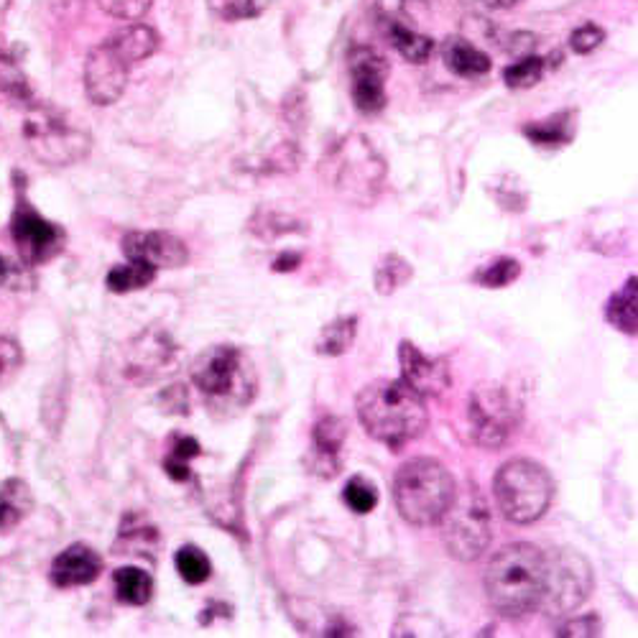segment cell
<instances>
[{
  "label": "cell",
  "mask_w": 638,
  "mask_h": 638,
  "mask_svg": "<svg viewBox=\"0 0 638 638\" xmlns=\"http://www.w3.org/2000/svg\"><path fill=\"white\" fill-rule=\"evenodd\" d=\"M547 557L534 544H508L490 559L485 593L490 605L506 618H521L539 608L544 595Z\"/></svg>",
  "instance_id": "obj_1"
},
{
  "label": "cell",
  "mask_w": 638,
  "mask_h": 638,
  "mask_svg": "<svg viewBox=\"0 0 638 638\" xmlns=\"http://www.w3.org/2000/svg\"><path fill=\"white\" fill-rule=\"evenodd\" d=\"M363 429L388 447H404L427 429V406L404 381L368 383L355 399Z\"/></svg>",
  "instance_id": "obj_2"
},
{
  "label": "cell",
  "mask_w": 638,
  "mask_h": 638,
  "mask_svg": "<svg viewBox=\"0 0 638 638\" xmlns=\"http://www.w3.org/2000/svg\"><path fill=\"white\" fill-rule=\"evenodd\" d=\"M319 177L332 194L355 207H371L386 179V161L365 136H345L330 146L319 164Z\"/></svg>",
  "instance_id": "obj_3"
},
{
  "label": "cell",
  "mask_w": 638,
  "mask_h": 638,
  "mask_svg": "<svg viewBox=\"0 0 638 638\" xmlns=\"http://www.w3.org/2000/svg\"><path fill=\"white\" fill-rule=\"evenodd\" d=\"M18 138L31 159L46 166H69L90 154L92 138L52 105L23 100Z\"/></svg>",
  "instance_id": "obj_4"
},
{
  "label": "cell",
  "mask_w": 638,
  "mask_h": 638,
  "mask_svg": "<svg viewBox=\"0 0 638 638\" xmlns=\"http://www.w3.org/2000/svg\"><path fill=\"white\" fill-rule=\"evenodd\" d=\"M457 493L455 478L437 460H411L394 478V501L399 513L414 526H434L445 516Z\"/></svg>",
  "instance_id": "obj_5"
},
{
  "label": "cell",
  "mask_w": 638,
  "mask_h": 638,
  "mask_svg": "<svg viewBox=\"0 0 638 638\" xmlns=\"http://www.w3.org/2000/svg\"><path fill=\"white\" fill-rule=\"evenodd\" d=\"M493 493L511 524H534L547 513L554 498V480L539 462L511 460L496 473Z\"/></svg>",
  "instance_id": "obj_6"
},
{
  "label": "cell",
  "mask_w": 638,
  "mask_h": 638,
  "mask_svg": "<svg viewBox=\"0 0 638 638\" xmlns=\"http://www.w3.org/2000/svg\"><path fill=\"white\" fill-rule=\"evenodd\" d=\"M524 406L511 388L501 383H480L468 399V434L483 450H501L519 432Z\"/></svg>",
  "instance_id": "obj_7"
},
{
  "label": "cell",
  "mask_w": 638,
  "mask_h": 638,
  "mask_svg": "<svg viewBox=\"0 0 638 638\" xmlns=\"http://www.w3.org/2000/svg\"><path fill=\"white\" fill-rule=\"evenodd\" d=\"M447 552L460 562H473L483 557L490 544V511L478 488H465L455 493L450 508L439 519Z\"/></svg>",
  "instance_id": "obj_8"
},
{
  "label": "cell",
  "mask_w": 638,
  "mask_h": 638,
  "mask_svg": "<svg viewBox=\"0 0 638 638\" xmlns=\"http://www.w3.org/2000/svg\"><path fill=\"white\" fill-rule=\"evenodd\" d=\"M192 381L210 399L228 404H248L253 396V373L245 365L240 350L230 345H215L202 350L192 363Z\"/></svg>",
  "instance_id": "obj_9"
},
{
  "label": "cell",
  "mask_w": 638,
  "mask_h": 638,
  "mask_svg": "<svg viewBox=\"0 0 638 638\" xmlns=\"http://www.w3.org/2000/svg\"><path fill=\"white\" fill-rule=\"evenodd\" d=\"M590 593H593V570L580 552L559 549L552 559H547L544 595L539 605H544L552 616L580 608Z\"/></svg>",
  "instance_id": "obj_10"
},
{
  "label": "cell",
  "mask_w": 638,
  "mask_h": 638,
  "mask_svg": "<svg viewBox=\"0 0 638 638\" xmlns=\"http://www.w3.org/2000/svg\"><path fill=\"white\" fill-rule=\"evenodd\" d=\"M11 235L18 248V256L29 266L52 261L64 248V230L44 220L26 200L16 205L11 220Z\"/></svg>",
  "instance_id": "obj_11"
},
{
  "label": "cell",
  "mask_w": 638,
  "mask_h": 638,
  "mask_svg": "<svg viewBox=\"0 0 638 638\" xmlns=\"http://www.w3.org/2000/svg\"><path fill=\"white\" fill-rule=\"evenodd\" d=\"M179 350L166 332H143L128 345L126 378L138 386L154 383L177 371Z\"/></svg>",
  "instance_id": "obj_12"
},
{
  "label": "cell",
  "mask_w": 638,
  "mask_h": 638,
  "mask_svg": "<svg viewBox=\"0 0 638 638\" xmlns=\"http://www.w3.org/2000/svg\"><path fill=\"white\" fill-rule=\"evenodd\" d=\"M386 80V59L371 46H355L350 52V82H353V103L360 113L376 115L386 108Z\"/></svg>",
  "instance_id": "obj_13"
},
{
  "label": "cell",
  "mask_w": 638,
  "mask_h": 638,
  "mask_svg": "<svg viewBox=\"0 0 638 638\" xmlns=\"http://www.w3.org/2000/svg\"><path fill=\"white\" fill-rule=\"evenodd\" d=\"M128 69L131 64L115 52L108 41L95 46L85 62V90L95 105L118 103L120 95L126 92Z\"/></svg>",
  "instance_id": "obj_14"
},
{
  "label": "cell",
  "mask_w": 638,
  "mask_h": 638,
  "mask_svg": "<svg viewBox=\"0 0 638 638\" xmlns=\"http://www.w3.org/2000/svg\"><path fill=\"white\" fill-rule=\"evenodd\" d=\"M123 253L128 261L146 263L151 268H179L189 261L187 245L177 235L164 230H133L123 238Z\"/></svg>",
  "instance_id": "obj_15"
},
{
  "label": "cell",
  "mask_w": 638,
  "mask_h": 638,
  "mask_svg": "<svg viewBox=\"0 0 638 638\" xmlns=\"http://www.w3.org/2000/svg\"><path fill=\"white\" fill-rule=\"evenodd\" d=\"M399 363L404 383L414 388L419 396H442L447 386H450V365H447V360L429 358L411 342H401Z\"/></svg>",
  "instance_id": "obj_16"
},
{
  "label": "cell",
  "mask_w": 638,
  "mask_h": 638,
  "mask_svg": "<svg viewBox=\"0 0 638 638\" xmlns=\"http://www.w3.org/2000/svg\"><path fill=\"white\" fill-rule=\"evenodd\" d=\"M345 424L337 416H322L312 429V455H309V465L312 473L319 478H335L342 468V445H345Z\"/></svg>",
  "instance_id": "obj_17"
},
{
  "label": "cell",
  "mask_w": 638,
  "mask_h": 638,
  "mask_svg": "<svg viewBox=\"0 0 638 638\" xmlns=\"http://www.w3.org/2000/svg\"><path fill=\"white\" fill-rule=\"evenodd\" d=\"M103 572V559L95 549L85 547V544H72L57 554L52 564V582L57 587H80L90 585Z\"/></svg>",
  "instance_id": "obj_18"
},
{
  "label": "cell",
  "mask_w": 638,
  "mask_h": 638,
  "mask_svg": "<svg viewBox=\"0 0 638 638\" xmlns=\"http://www.w3.org/2000/svg\"><path fill=\"white\" fill-rule=\"evenodd\" d=\"M442 59H445L447 69L457 77H483L490 72V57L478 49L475 44H470L468 39L462 36H450V39L442 44Z\"/></svg>",
  "instance_id": "obj_19"
},
{
  "label": "cell",
  "mask_w": 638,
  "mask_h": 638,
  "mask_svg": "<svg viewBox=\"0 0 638 638\" xmlns=\"http://www.w3.org/2000/svg\"><path fill=\"white\" fill-rule=\"evenodd\" d=\"M108 44L133 67V64L149 59L151 54L159 49V34H156L151 26L131 23V26H126V29H120L118 34L110 36Z\"/></svg>",
  "instance_id": "obj_20"
},
{
  "label": "cell",
  "mask_w": 638,
  "mask_h": 638,
  "mask_svg": "<svg viewBox=\"0 0 638 638\" xmlns=\"http://www.w3.org/2000/svg\"><path fill=\"white\" fill-rule=\"evenodd\" d=\"M31 490L23 480L11 478L0 488V531H8L31 511Z\"/></svg>",
  "instance_id": "obj_21"
},
{
  "label": "cell",
  "mask_w": 638,
  "mask_h": 638,
  "mask_svg": "<svg viewBox=\"0 0 638 638\" xmlns=\"http://www.w3.org/2000/svg\"><path fill=\"white\" fill-rule=\"evenodd\" d=\"M605 317L616 330L626 332V335H636L638 330V309H636V276L626 281L623 289H618L610 297L608 307H605Z\"/></svg>",
  "instance_id": "obj_22"
},
{
  "label": "cell",
  "mask_w": 638,
  "mask_h": 638,
  "mask_svg": "<svg viewBox=\"0 0 638 638\" xmlns=\"http://www.w3.org/2000/svg\"><path fill=\"white\" fill-rule=\"evenodd\" d=\"M388 39L396 52L411 64H424L434 49V41L399 21H388Z\"/></svg>",
  "instance_id": "obj_23"
},
{
  "label": "cell",
  "mask_w": 638,
  "mask_h": 638,
  "mask_svg": "<svg viewBox=\"0 0 638 638\" xmlns=\"http://www.w3.org/2000/svg\"><path fill=\"white\" fill-rule=\"evenodd\" d=\"M115 595L120 603L126 605H146L154 593V582H151L149 572H143L141 567H120L113 575Z\"/></svg>",
  "instance_id": "obj_24"
},
{
  "label": "cell",
  "mask_w": 638,
  "mask_h": 638,
  "mask_svg": "<svg viewBox=\"0 0 638 638\" xmlns=\"http://www.w3.org/2000/svg\"><path fill=\"white\" fill-rule=\"evenodd\" d=\"M355 332H358V317L335 319L327 327H322L317 342H314V350L325 358H337L353 345Z\"/></svg>",
  "instance_id": "obj_25"
},
{
  "label": "cell",
  "mask_w": 638,
  "mask_h": 638,
  "mask_svg": "<svg viewBox=\"0 0 638 638\" xmlns=\"http://www.w3.org/2000/svg\"><path fill=\"white\" fill-rule=\"evenodd\" d=\"M411 274H414V268H411V263L406 261L404 256H399V253H386V256L381 258V263L376 266L373 284H376L378 294L391 297L396 289H401V286L411 279Z\"/></svg>",
  "instance_id": "obj_26"
},
{
  "label": "cell",
  "mask_w": 638,
  "mask_h": 638,
  "mask_svg": "<svg viewBox=\"0 0 638 638\" xmlns=\"http://www.w3.org/2000/svg\"><path fill=\"white\" fill-rule=\"evenodd\" d=\"M154 276L156 268L146 266V263L128 261L126 266H115L108 274V279H105V284H108V289L115 291V294H126V291L149 286L151 281H154Z\"/></svg>",
  "instance_id": "obj_27"
},
{
  "label": "cell",
  "mask_w": 638,
  "mask_h": 638,
  "mask_svg": "<svg viewBox=\"0 0 638 638\" xmlns=\"http://www.w3.org/2000/svg\"><path fill=\"white\" fill-rule=\"evenodd\" d=\"M174 564H177L179 577L184 582H189V585H202L212 575L210 559H207V554L200 547H194V544H184L177 552V557H174Z\"/></svg>",
  "instance_id": "obj_28"
},
{
  "label": "cell",
  "mask_w": 638,
  "mask_h": 638,
  "mask_svg": "<svg viewBox=\"0 0 638 638\" xmlns=\"http://www.w3.org/2000/svg\"><path fill=\"white\" fill-rule=\"evenodd\" d=\"M524 133L534 143L559 146V143L570 141L572 138V113L554 115V118L542 120V123H531V126L524 128Z\"/></svg>",
  "instance_id": "obj_29"
},
{
  "label": "cell",
  "mask_w": 638,
  "mask_h": 638,
  "mask_svg": "<svg viewBox=\"0 0 638 638\" xmlns=\"http://www.w3.org/2000/svg\"><path fill=\"white\" fill-rule=\"evenodd\" d=\"M544 67H547V59L529 54V57H521L519 62H513L511 67H506L503 80H506V85L511 87V90H529V87H534L536 82L542 80Z\"/></svg>",
  "instance_id": "obj_30"
},
{
  "label": "cell",
  "mask_w": 638,
  "mask_h": 638,
  "mask_svg": "<svg viewBox=\"0 0 638 638\" xmlns=\"http://www.w3.org/2000/svg\"><path fill=\"white\" fill-rule=\"evenodd\" d=\"M0 92H6L8 97H13L16 103L23 100H31V87L23 69L18 67V62L8 54H0Z\"/></svg>",
  "instance_id": "obj_31"
},
{
  "label": "cell",
  "mask_w": 638,
  "mask_h": 638,
  "mask_svg": "<svg viewBox=\"0 0 638 638\" xmlns=\"http://www.w3.org/2000/svg\"><path fill=\"white\" fill-rule=\"evenodd\" d=\"M519 276V261H513V258H498V261H493L490 266L480 268L475 281H478L480 286H488V289H501V286H508L511 281L519 279Z\"/></svg>",
  "instance_id": "obj_32"
},
{
  "label": "cell",
  "mask_w": 638,
  "mask_h": 638,
  "mask_svg": "<svg viewBox=\"0 0 638 638\" xmlns=\"http://www.w3.org/2000/svg\"><path fill=\"white\" fill-rule=\"evenodd\" d=\"M345 503L353 508L355 513H371L378 506V490L373 488L365 478H353L345 485V493H342Z\"/></svg>",
  "instance_id": "obj_33"
},
{
  "label": "cell",
  "mask_w": 638,
  "mask_h": 638,
  "mask_svg": "<svg viewBox=\"0 0 638 638\" xmlns=\"http://www.w3.org/2000/svg\"><path fill=\"white\" fill-rule=\"evenodd\" d=\"M210 11L225 21H238V18L258 16L266 6V0H207Z\"/></svg>",
  "instance_id": "obj_34"
},
{
  "label": "cell",
  "mask_w": 638,
  "mask_h": 638,
  "mask_svg": "<svg viewBox=\"0 0 638 638\" xmlns=\"http://www.w3.org/2000/svg\"><path fill=\"white\" fill-rule=\"evenodd\" d=\"M23 365V350L13 337H0V388L16 378L18 368Z\"/></svg>",
  "instance_id": "obj_35"
},
{
  "label": "cell",
  "mask_w": 638,
  "mask_h": 638,
  "mask_svg": "<svg viewBox=\"0 0 638 638\" xmlns=\"http://www.w3.org/2000/svg\"><path fill=\"white\" fill-rule=\"evenodd\" d=\"M105 13L120 21H138L151 8V0H97Z\"/></svg>",
  "instance_id": "obj_36"
},
{
  "label": "cell",
  "mask_w": 638,
  "mask_h": 638,
  "mask_svg": "<svg viewBox=\"0 0 638 638\" xmlns=\"http://www.w3.org/2000/svg\"><path fill=\"white\" fill-rule=\"evenodd\" d=\"M603 39H605V31L600 29V26H595V23H585V26H580L577 31H572L570 46H572V52L590 54L603 44Z\"/></svg>",
  "instance_id": "obj_37"
},
{
  "label": "cell",
  "mask_w": 638,
  "mask_h": 638,
  "mask_svg": "<svg viewBox=\"0 0 638 638\" xmlns=\"http://www.w3.org/2000/svg\"><path fill=\"white\" fill-rule=\"evenodd\" d=\"M159 404H161V409L169 411V414H187V409H189L187 388H184V386L166 388L164 394H161Z\"/></svg>",
  "instance_id": "obj_38"
},
{
  "label": "cell",
  "mask_w": 638,
  "mask_h": 638,
  "mask_svg": "<svg viewBox=\"0 0 638 638\" xmlns=\"http://www.w3.org/2000/svg\"><path fill=\"white\" fill-rule=\"evenodd\" d=\"M559 636H600V623L595 616L575 618V621H567V626L559 628Z\"/></svg>",
  "instance_id": "obj_39"
},
{
  "label": "cell",
  "mask_w": 638,
  "mask_h": 638,
  "mask_svg": "<svg viewBox=\"0 0 638 638\" xmlns=\"http://www.w3.org/2000/svg\"><path fill=\"white\" fill-rule=\"evenodd\" d=\"M197 455H200V442H197V439L187 437V434H177V437H174V447H171L169 457H177V460L189 462Z\"/></svg>",
  "instance_id": "obj_40"
},
{
  "label": "cell",
  "mask_w": 638,
  "mask_h": 638,
  "mask_svg": "<svg viewBox=\"0 0 638 638\" xmlns=\"http://www.w3.org/2000/svg\"><path fill=\"white\" fill-rule=\"evenodd\" d=\"M536 46V36L526 34V31H519V34L508 36L506 49L513 54V57H529V52Z\"/></svg>",
  "instance_id": "obj_41"
},
{
  "label": "cell",
  "mask_w": 638,
  "mask_h": 638,
  "mask_svg": "<svg viewBox=\"0 0 638 638\" xmlns=\"http://www.w3.org/2000/svg\"><path fill=\"white\" fill-rule=\"evenodd\" d=\"M164 468H166V473L171 475V478L177 480V483H184V480H189V462L177 460V457H166Z\"/></svg>",
  "instance_id": "obj_42"
},
{
  "label": "cell",
  "mask_w": 638,
  "mask_h": 638,
  "mask_svg": "<svg viewBox=\"0 0 638 638\" xmlns=\"http://www.w3.org/2000/svg\"><path fill=\"white\" fill-rule=\"evenodd\" d=\"M434 3H437V0H401V11L409 18H416L422 16V13L432 11Z\"/></svg>",
  "instance_id": "obj_43"
},
{
  "label": "cell",
  "mask_w": 638,
  "mask_h": 638,
  "mask_svg": "<svg viewBox=\"0 0 638 638\" xmlns=\"http://www.w3.org/2000/svg\"><path fill=\"white\" fill-rule=\"evenodd\" d=\"M460 3L468 8H496L493 6V0H460Z\"/></svg>",
  "instance_id": "obj_44"
},
{
  "label": "cell",
  "mask_w": 638,
  "mask_h": 638,
  "mask_svg": "<svg viewBox=\"0 0 638 638\" xmlns=\"http://www.w3.org/2000/svg\"><path fill=\"white\" fill-rule=\"evenodd\" d=\"M297 263H299V256H294V258H291V256H286V258H281V261H279V263H276V268H279V271H286V268L297 266Z\"/></svg>",
  "instance_id": "obj_45"
},
{
  "label": "cell",
  "mask_w": 638,
  "mask_h": 638,
  "mask_svg": "<svg viewBox=\"0 0 638 638\" xmlns=\"http://www.w3.org/2000/svg\"><path fill=\"white\" fill-rule=\"evenodd\" d=\"M8 274H11V268H8V261L0 256V281H8Z\"/></svg>",
  "instance_id": "obj_46"
},
{
  "label": "cell",
  "mask_w": 638,
  "mask_h": 638,
  "mask_svg": "<svg viewBox=\"0 0 638 638\" xmlns=\"http://www.w3.org/2000/svg\"><path fill=\"white\" fill-rule=\"evenodd\" d=\"M516 3H521V0H493V6L496 8H513Z\"/></svg>",
  "instance_id": "obj_47"
},
{
  "label": "cell",
  "mask_w": 638,
  "mask_h": 638,
  "mask_svg": "<svg viewBox=\"0 0 638 638\" xmlns=\"http://www.w3.org/2000/svg\"><path fill=\"white\" fill-rule=\"evenodd\" d=\"M11 3H13V0H0V11H6V8L11 6Z\"/></svg>",
  "instance_id": "obj_48"
}]
</instances>
